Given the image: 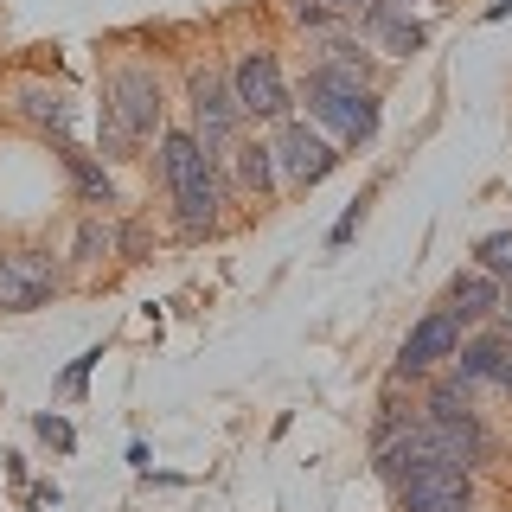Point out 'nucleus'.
Returning <instances> with one entry per match:
<instances>
[{"instance_id":"nucleus-1","label":"nucleus","mask_w":512,"mask_h":512,"mask_svg":"<svg viewBox=\"0 0 512 512\" xmlns=\"http://www.w3.org/2000/svg\"><path fill=\"white\" fill-rule=\"evenodd\" d=\"M160 180L173 192V224L180 237H212L218 231V160L192 141V128H167L160 135Z\"/></svg>"},{"instance_id":"nucleus-2","label":"nucleus","mask_w":512,"mask_h":512,"mask_svg":"<svg viewBox=\"0 0 512 512\" xmlns=\"http://www.w3.org/2000/svg\"><path fill=\"white\" fill-rule=\"evenodd\" d=\"M160 128V77L148 64H122L109 71V103H103V148L122 154L135 141H148Z\"/></svg>"},{"instance_id":"nucleus-3","label":"nucleus","mask_w":512,"mask_h":512,"mask_svg":"<svg viewBox=\"0 0 512 512\" xmlns=\"http://www.w3.org/2000/svg\"><path fill=\"white\" fill-rule=\"evenodd\" d=\"M391 487H397V506H404V512H474L468 468H455V461H442V455L410 461Z\"/></svg>"},{"instance_id":"nucleus-4","label":"nucleus","mask_w":512,"mask_h":512,"mask_svg":"<svg viewBox=\"0 0 512 512\" xmlns=\"http://www.w3.org/2000/svg\"><path fill=\"white\" fill-rule=\"evenodd\" d=\"M269 154H276V167L288 173V186H320L333 167H340V141H327L314 122H301V116H282Z\"/></svg>"},{"instance_id":"nucleus-5","label":"nucleus","mask_w":512,"mask_h":512,"mask_svg":"<svg viewBox=\"0 0 512 512\" xmlns=\"http://www.w3.org/2000/svg\"><path fill=\"white\" fill-rule=\"evenodd\" d=\"M231 96H237V109H244L250 122L295 116V96H288V84H282L276 52H244V58H237L231 64Z\"/></svg>"},{"instance_id":"nucleus-6","label":"nucleus","mask_w":512,"mask_h":512,"mask_svg":"<svg viewBox=\"0 0 512 512\" xmlns=\"http://www.w3.org/2000/svg\"><path fill=\"white\" fill-rule=\"evenodd\" d=\"M237 122H244V109H237V96H231V77L224 71H192V141H199L212 160H224Z\"/></svg>"},{"instance_id":"nucleus-7","label":"nucleus","mask_w":512,"mask_h":512,"mask_svg":"<svg viewBox=\"0 0 512 512\" xmlns=\"http://www.w3.org/2000/svg\"><path fill=\"white\" fill-rule=\"evenodd\" d=\"M58 295V263L45 250H0V314H32Z\"/></svg>"},{"instance_id":"nucleus-8","label":"nucleus","mask_w":512,"mask_h":512,"mask_svg":"<svg viewBox=\"0 0 512 512\" xmlns=\"http://www.w3.org/2000/svg\"><path fill=\"white\" fill-rule=\"evenodd\" d=\"M461 320L448 314V308H436V314H423L416 327L404 333V346H397V384H410V378H423V372H436V365H448L455 359V346H461Z\"/></svg>"},{"instance_id":"nucleus-9","label":"nucleus","mask_w":512,"mask_h":512,"mask_svg":"<svg viewBox=\"0 0 512 512\" xmlns=\"http://www.w3.org/2000/svg\"><path fill=\"white\" fill-rule=\"evenodd\" d=\"M301 96H308V122L314 128H333L340 141H372L378 135V90H308L301 84Z\"/></svg>"},{"instance_id":"nucleus-10","label":"nucleus","mask_w":512,"mask_h":512,"mask_svg":"<svg viewBox=\"0 0 512 512\" xmlns=\"http://www.w3.org/2000/svg\"><path fill=\"white\" fill-rule=\"evenodd\" d=\"M352 20H359V32H372V39H378L391 58H416V52L429 45V26L410 20V7H397V0H365Z\"/></svg>"},{"instance_id":"nucleus-11","label":"nucleus","mask_w":512,"mask_h":512,"mask_svg":"<svg viewBox=\"0 0 512 512\" xmlns=\"http://www.w3.org/2000/svg\"><path fill=\"white\" fill-rule=\"evenodd\" d=\"M500 295H506V288H500V282L487 276V269L474 263V269H461V276L448 282V314H455L461 327H480V320H493V314H500Z\"/></svg>"},{"instance_id":"nucleus-12","label":"nucleus","mask_w":512,"mask_h":512,"mask_svg":"<svg viewBox=\"0 0 512 512\" xmlns=\"http://www.w3.org/2000/svg\"><path fill=\"white\" fill-rule=\"evenodd\" d=\"M13 109H20V122H32L39 135H52L58 148L71 141V122H77V109H71V96H64V90H52V84H26Z\"/></svg>"},{"instance_id":"nucleus-13","label":"nucleus","mask_w":512,"mask_h":512,"mask_svg":"<svg viewBox=\"0 0 512 512\" xmlns=\"http://www.w3.org/2000/svg\"><path fill=\"white\" fill-rule=\"evenodd\" d=\"M506 359H512V333L506 327H487V333H474V340L455 346V372L468 384H493Z\"/></svg>"},{"instance_id":"nucleus-14","label":"nucleus","mask_w":512,"mask_h":512,"mask_svg":"<svg viewBox=\"0 0 512 512\" xmlns=\"http://www.w3.org/2000/svg\"><path fill=\"white\" fill-rule=\"evenodd\" d=\"M468 410H474V384L461 378V372H448V378L429 384V397H423L429 423H448V416H468Z\"/></svg>"},{"instance_id":"nucleus-15","label":"nucleus","mask_w":512,"mask_h":512,"mask_svg":"<svg viewBox=\"0 0 512 512\" xmlns=\"http://www.w3.org/2000/svg\"><path fill=\"white\" fill-rule=\"evenodd\" d=\"M237 186L256 192V199L276 192V154H269V141H244L237 148Z\"/></svg>"},{"instance_id":"nucleus-16","label":"nucleus","mask_w":512,"mask_h":512,"mask_svg":"<svg viewBox=\"0 0 512 512\" xmlns=\"http://www.w3.org/2000/svg\"><path fill=\"white\" fill-rule=\"evenodd\" d=\"M64 167H71V180H77V192H84V205H116V192H109V173L96 167L84 148H71V141H64Z\"/></svg>"},{"instance_id":"nucleus-17","label":"nucleus","mask_w":512,"mask_h":512,"mask_svg":"<svg viewBox=\"0 0 512 512\" xmlns=\"http://www.w3.org/2000/svg\"><path fill=\"white\" fill-rule=\"evenodd\" d=\"M474 263L487 269L500 288H512V231H493V237H480L474 244Z\"/></svg>"},{"instance_id":"nucleus-18","label":"nucleus","mask_w":512,"mask_h":512,"mask_svg":"<svg viewBox=\"0 0 512 512\" xmlns=\"http://www.w3.org/2000/svg\"><path fill=\"white\" fill-rule=\"evenodd\" d=\"M416 416L404 410V384L391 378V391H384V404H378V423H372V442H384V436H397V429H410Z\"/></svg>"},{"instance_id":"nucleus-19","label":"nucleus","mask_w":512,"mask_h":512,"mask_svg":"<svg viewBox=\"0 0 512 512\" xmlns=\"http://www.w3.org/2000/svg\"><path fill=\"white\" fill-rule=\"evenodd\" d=\"M96 359H103V346H90V352H84V359H71V372H64V378H58V391H84V378L96 372Z\"/></svg>"},{"instance_id":"nucleus-20","label":"nucleus","mask_w":512,"mask_h":512,"mask_svg":"<svg viewBox=\"0 0 512 512\" xmlns=\"http://www.w3.org/2000/svg\"><path fill=\"white\" fill-rule=\"evenodd\" d=\"M359 218H365V199H352V205H346V212H340V224H333V231H327V244H333V250H340V244H346V237H352V231H359Z\"/></svg>"},{"instance_id":"nucleus-21","label":"nucleus","mask_w":512,"mask_h":512,"mask_svg":"<svg viewBox=\"0 0 512 512\" xmlns=\"http://www.w3.org/2000/svg\"><path fill=\"white\" fill-rule=\"evenodd\" d=\"M32 429H39V436L52 442V448H71V423H64V416H52V410H45V416H39Z\"/></svg>"},{"instance_id":"nucleus-22","label":"nucleus","mask_w":512,"mask_h":512,"mask_svg":"<svg viewBox=\"0 0 512 512\" xmlns=\"http://www.w3.org/2000/svg\"><path fill=\"white\" fill-rule=\"evenodd\" d=\"M288 13H295L301 26H327V20H333V13L320 7V0H288Z\"/></svg>"},{"instance_id":"nucleus-23","label":"nucleus","mask_w":512,"mask_h":512,"mask_svg":"<svg viewBox=\"0 0 512 512\" xmlns=\"http://www.w3.org/2000/svg\"><path fill=\"white\" fill-rule=\"evenodd\" d=\"M77 250H84V256L109 250V231H96V224H84V231H77Z\"/></svg>"},{"instance_id":"nucleus-24","label":"nucleus","mask_w":512,"mask_h":512,"mask_svg":"<svg viewBox=\"0 0 512 512\" xmlns=\"http://www.w3.org/2000/svg\"><path fill=\"white\" fill-rule=\"evenodd\" d=\"M320 7H327V13H333V20H352V13H359V7H365V0H320Z\"/></svg>"},{"instance_id":"nucleus-25","label":"nucleus","mask_w":512,"mask_h":512,"mask_svg":"<svg viewBox=\"0 0 512 512\" xmlns=\"http://www.w3.org/2000/svg\"><path fill=\"white\" fill-rule=\"evenodd\" d=\"M493 320H500V327L512 333V295H500V314H493Z\"/></svg>"},{"instance_id":"nucleus-26","label":"nucleus","mask_w":512,"mask_h":512,"mask_svg":"<svg viewBox=\"0 0 512 512\" xmlns=\"http://www.w3.org/2000/svg\"><path fill=\"white\" fill-rule=\"evenodd\" d=\"M493 384H500V391H506V397H512V359H506V365H500V378H493Z\"/></svg>"}]
</instances>
